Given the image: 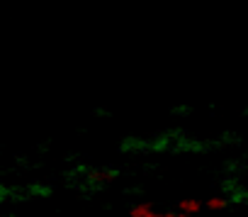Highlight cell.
I'll return each instance as SVG.
<instances>
[{
	"mask_svg": "<svg viewBox=\"0 0 248 217\" xmlns=\"http://www.w3.org/2000/svg\"><path fill=\"white\" fill-rule=\"evenodd\" d=\"M204 207L212 210V212H221V210L229 207V198H224V195H214V198H209V200L204 202Z\"/></svg>",
	"mask_w": 248,
	"mask_h": 217,
	"instance_id": "obj_2",
	"label": "cell"
},
{
	"mask_svg": "<svg viewBox=\"0 0 248 217\" xmlns=\"http://www.w3.org/2000/svg\"><path fill=\"white\" fill-rule=\"evenodd\" d=\"M202 207H204V205H202L200 200H195V198H183V200L178 202V210H180V212H185V215H190V217H192V215H197Z\"/></svg>",
	"mask_w": 248,
	"mask_h": 217,
	"instance_id": "obj_1",
	"label": "cell"
},
{
	"mask_svg": "<svg viewBox=\"0 0 248 217\" xmlns=\"http://www.w3.org/2000/svg\"><path fill=\"white\" fill-rule=\"evenodd\" d=\"M154 215V207L149 202H139L132 207V217H151Z\"/></svg>",
	"mask_w": 248,
	"mask_h": 217,
	"instance_id": "obj_3",
	"label": "cell"
},
{
	"mask_svg": "<svg viewBox=\"0 0 248 217\" xmlns=\"http://www.w3.org/2000/svg\"><path fill=\"white\" fill-rule=\"evenodd\" d=\"M109 178H114V171H100V173H93V181H95V183H107Z\"/></svg>",
	"mask_w": 248,
	"mask_h": 217,
	"instance_id": "obj_4",
	"label": "cell"
}]
</instances>
